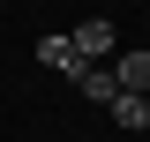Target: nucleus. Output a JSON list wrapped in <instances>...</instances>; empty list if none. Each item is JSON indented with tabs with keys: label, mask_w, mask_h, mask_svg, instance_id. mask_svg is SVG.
Wrapping results in <instances>:
<instances>
[{
	"label": "nucleus",
	"mask_w": 150,
	"mask_h": 142,
	"mask_svg": "<svg viewBox=\"0 0 150 142\" xmlns=\"http://www.w3.org/2000/svg\"><path fill=\"white\" fill-rule=\"evenodd\" d=\"M112 127L143 135V127H150V97H128V90H120V97H112Z\"/></svg>",
	"instance_id": "obj_5"
},
{
	"label": "nucleus",
	"mask_w": 150,
	"mask_h": 142,
	"mask_svg": "<svg viewBox=\"0 0 150 142\" xmlns=\"http://www.w3.org/2000/svg\"><path fill=\"white\" fill-rule=\"evenodd\" d=\"M75 53H83V67H98L105 53H120V30H112L105 15H98V22H83V30H75Z\"/></svg>",
	"instance_id": "obj_1"
},
{
	"label": "nucleus",
	"mask_w": 150,
	"mask_h": 142,
	"mask_svg": "<svg viewBox=\"0 0 150 142\" xmlns=\"http://www.w3.org/2000/svg\"><path fill=\"white\" fill-rule=\"evenodd\" d=\"M112 75H120L128 97H150V53H120V60H112Z\"/></svg>",
	"instance_id": "obj_4"
},
{
	"label": "nucleus",
	"mask_w": 150,
	"mask_h": 142,
	"mask_svg": "<svg viewBox=\"0 0 150 142\" xmlns=\"http://www.w3.org/2000/svg\"><path fill=\"white\" fill-rule=\"evenodd\" d=\"M75 90H83L90 105H105V112H112V97H120V75H112V67H83V75H75Z\"/></svg>",
	"instance_id": "obj_3"
},
{
	"label": "nucleus",
	"mask_w": 150,
	"mask_h": 142,
	"mask_svg": "<svg viewBox=\"0 0 150 142\" xmlns=\"http://www.w3.org/2000/svg\"><path fill=\"white\" fill-rule=\"evenodd\" d=\"M38 60L53 75H83V53H75V37H38Z\"/></svg>",
	"instance_id": "obj_2"
}]
</instances>
